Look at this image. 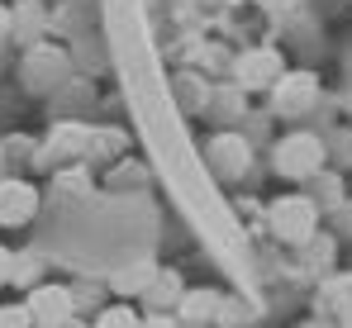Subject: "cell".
I'll return each instance as SVG.
<instances>
[{"mask_svg": "<svg viewBox=\"0 0 352 328\" xmlns=\"http://www.w3.org/2000/svg\"><path fill=\"white\" fill-rule=\"evenodd\" d=\"M324 143L314 138V133H291V138H281L276 143V153H272V166H276V176H286V181H314L319 171H324Z\"/></svg>", "mask_w": 352, "mask_h": 328, "instance_id": "1", "label": "cell"}, {"mask_svg": "<svg viewBox=\"0 0 352 328\" xmlns=\"http://www.w3.org/2000/svg\"><path fill=\"white\" fill-rule=\"evenodd\" d=\"M272 228H276V238L305 248V243H314V233H319V205H314L309 195H281V200L272 205Z\"/></svg>", "mask_w": 352, "mask_h": 328, "instance_id": "2", "label": "cell"}, {"mask_svg": "<svg viewBox=\"0 0 352 328\" xmlns=\"http://www.w3.org/2000/svg\"><path fill=\"white\" fill-rule=\"evenodd\" d=\"M24 314H29L34 328H62L67 319H76V300L58 281H38L29 290V300H24Z\"/></svg>", "mask_w": 352, "mask_h": 328, "instance_id": "3", "label": "cell"}, {"mask_svg": "<svg viewBox=\"0 0 352 328\" xmlns=\"http://www.w3.org/2000/svg\"><path fill=\"white\" fill-rule=\"evenodd\" d=\"M314 96H319V81H314L309 72L276 76V86H272V105H276V114H286V119H295L300 109H309V105H314Z\"/></svg>", "mask_w": 352, "mask_h": 328, "instance_id": "4", "label": "cell"}, {"mask_svg": "<svg viewBox=\"0 0 352 328\" xmlns=\"http://www.w3.org/2000/svg\"><path fill=\"white\" fill-rule=\"evenodd\" d=\"M34 210H38V190L29 186V181H0V223H29L34 219Z\"/></svg>", "mask_w": 352, "mask_h": 328, "instance_id": "5", "label": "cell"}, {"mask_svg": "<svg viewBox=\"0 0 352 328\" xmlns=\"http://www.w3.org/2000/svg\"><path fill=\"white\" fill-rule=\"evenodd\" d=\"M219 305H224L219 290H181L172 319H176V324H186V328H205V324H214Z\"/></svg>", "mask_w": 352, "mask_h": 328, "instance_id": "6", "label": "cell"}, {"mask_svg": "<svg viewBox=\"0 0 352 328\" xmlns=\"http://www.w3.org/2000/svg\"><path fill=\"white\" fill-rule=\"evenodd\" d=\"M24 76H29V91H53L62 76H67V57L58 53V48H34L29 53V62H24Z\"/></svg>", "mask_w": 352, "mask_h": 328, "instance_id": "7", "label": "cell"}, {"mask_svg": "<svg viewBox=\"0 0 352 328\" xmlns=\"http://www.w3.org/2000/svg\"><path fill=\"white\" fill-rule=\"evenodd\" d=\"M276 76H281V57L272 53V48H257V53H248L238 62V86H248V91L276 86Z\"/></svg>", "mask_w": 352, "mask_h": 328, "instance_id": "8", "label": "cell"}, {"mask_svg": "<svg viewBox=\"0 0 352 328\" xmlns=\"http://www.w3.org/2000/svg\"><path fill=\"white\" fill-rule=\"evenodd\" d=\"M43 29H48V10H43L38 0H19V5H10V39L34 43V39H43Z\"/></svg>", "mask_w": 352, "mask_h": 328, "instance_id": "9", "label": "cell"}, {"mask_svg": "<svg viewBox=\"0 0 352 328\" xmlns=\"http://www.w3.org/2000/svg\"><path fill=\"white\" fill-rule=\"evenodd\" d=\"M210 166L219 176H243L248 171V143L243 138H214L210 143Z\"/></svg>", "mask_w": 352, "mask_h": 328, "instance_id": "10", "label": "cell"}, {"mask_svg": "<svg viewBox=\"0 0 352 328\" xmlns=\"http://www.w3.org/2000/svg\"><path fill=\"white\" fill-rule=\"evenodd\" d=\"M176 300H181V281H176L172 272H167V276H153V285L143 290V305H148L153 314H172Z\"/></svg>", "mask_w": 352, "mask_h": 328, "instance_id": "11", "label": "cell"}, {"mask_svg": "<svg viewBox=\"0 0 352 328\" xmlns=\"http://www.w3.org/2000/svg\"><path fill=\"white\" fill-rule=\"evenodd\" d=\"M153 276H157L153 262H138V267H129V272L115 276V290H124V295H143V290L153 285Z\"/></svg>", "mask_w": 352, "mask_h": 328, "instance_id": "12", "label": "cell"}, {"mask_svg": "<svg viewBox=\"0 0 352 328\" xmlns=\"http://www.w3.org/2000/svg\"><path fill=\"white\" fill-rule=\"evenodd\" d=\"M138 319H143V314H138L133 305H105L91 328H138Z\"/></svg>", "mask_w": 352, "mask_h": 328, "instance_id": "13", "label": "cell"}, {"mask_svg": "<svg viewBox=\"0 0 352 328\" xmlns=\"http://www.w3.org/2000/svg\"><path fill=\"white\" fill-rule=\"evenodd\" d=\"M10 281L14 285H38V257L34 252H10Z\"/></svg>", "mask_w": 352, "mask_h": 328, "instance_id": "14", "label": "cell"}, {"mask_svg": "<svg viewBox=\"0 0 352 328\" xmlns=\"http://www.w3.org/2000/svg\"><path fill=\"white\" fill-rule=\"evenodd\" d=\"M309 200L319 205V215H324V210H333V205H343V181L319 171V181H314V195H309Z\"/></svg>", "mask_w": 352, "mask_h": 328, "instance_id": "15", "label": "cell"}, {"mask_svg": "<svg viewBox=\"0 0 352 328\" xmlns=\"http://www.w3.org/2000/svg\"><path fill=\"white\" fill-rule=\"evenodd\" d=\"M0 328H34V324H29L24 305H0Z\"/></svg>", "mask_w": 352, "mask_h": 328, "instance_id": "16", "label": "cell"}, {"mask_svg": "<svg viewBox=\"0 0 352 328\" xmlns=\"http://www.w3.org/2000/svg\"><path fill=\"white\" fill-rule=\"evenodd\" d=\"M138 328H181L172 319V314H143V319H138Z\"/></svg>", "mask_w": 352, "mask_h": 328, "instance_id": "17", "label": "cell"}, {"mask_svg": "<svg viewBox=\"0 0 352 328\" xmlns=\"http://www.w3.org/2000/svg\"><path fill=\"white\" fill-rule=\"evenodd\" d=\"M0 285H10V248H0Z\"/></svg>", "mask_w": 352, "mask_h": 328, "instance_id": "18", "label": "cell"}, {"mask_svg": "<svg viewBox=\"0 0 352 328\" xmlns=\"http://www.w3.org/2000/svg\"><path fill=\"white\" fill-rule=\"evenodd\" d=\"M0 39H10V5H0Z\"/></svg>", "mask_w": 352, "mask_h": 328, "instance_id": "19", "label": "cell"}, {"mask_svg": "<svg viewBox=\"0 0 352 328\" xmlns=\"http://www.w3.org/2000/svg\"><path fill=\"white\" fill-rule=\"evenodd\" d=\"M62 328H86V324H81V319H67V324H62Z\"/></svg>", "mask_w": 352, "mask_h": 328, "instance_id": "20", "label": "cell"}, {"mask_svg": "<svg viewBox=\"0 0 352 328\" xmlns=\"http://www.w3.org/2000/svg\"><path fill=\"white\" fill-rule=\"evenodd\" d=\"M0 166H5V148H0Z\"/></svg>", "mask_w": 352, "mask_h": 328, "instance_id": "21", "label": "cell"}]
</instances>
